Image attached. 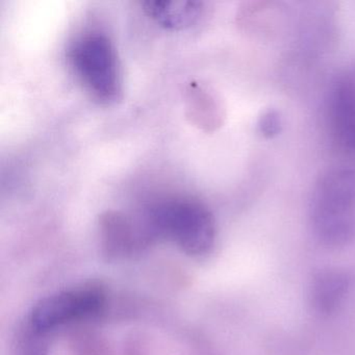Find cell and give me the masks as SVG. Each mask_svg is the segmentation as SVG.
I'll use <instances>...</instances> for the list:
<instances>
[{
	"label": "cell",
	"mask_w": 355,
	"mask_h": 355,
	"mask_svg": "<svg viewBox=\"0 0 355 355\" xmlns=\"http://www.w3.org/2000/svg\"><path fill=\"white\" fill-rule=\"evenodd\" d=\"M329 114L338 144L355 157V80H338L330 93Z\"/></svg>",
	"instance_id": "5b68a950"
},
{
	"label": "cell",
	"mask_w": 355,
	"mask_h": 355,
	"mask_svg": "<svg viewBox=\"0 0 355 355\" xmlns=\"http://www.w3.org/2000/svg\"><path fill=\"white\" fill-rule=\"evenodd\" d=\"M68 60L85 88L103 105L117 103L122 94L121 74L115 47L103 33L78 37L68 51Z\"/></svg>",
	"instance_id": "3957f363"
},
{
	"label": "cell",
	"mask_w": 355,
	"mask_h": 355,
	"mask_svg": "<svg viewBox=\"0 0 355 355\" xmlns=\"http://www.w3.org/2000/svg\"><path fill=\"white\" fill-rule=\"evenodd\" d=\"M350 288V278L345 272L328 270L313 280L311 300L315 311L329 313L343 302Z\"/></svg>",
	"instance_id": "52a82bcc"
},
{
	"label": "cell",
	"mask_w": 355,
	"mask_h": 355,
	"mask_svg": "<svg viewBox=\"0 0 355 355\" xmlns=\"http://www.w3.org/2000/svg\"><path fill=\"white\" fill-rule=\"evenodd\" d=\"M105 296L94 286L66 291L41 300L28 318L26 334L46 338L62 326L94 318L103 311Z\"/></svg>",
	"instance_id": "277c9868"
},
{
	"label": "cell",
	"mask_w": 355,
	"mask_h": 355,
	"mask_svg": "<svg viewBox=\"0 0 355 355\" xmlns=\"http://www.w3.org/2000/svg\"><path fill=\"white\" fill-rule=\"evenodd\" d=\"M257 128H259V132L266 138H273L282 130V116L276 110H267L259 117Z\"/></svg>",
	"instance_id": "ba28073f"
},
{
	"label": "cell",
	"mask_w": 355,
	"mask_h": 355,
	"mask_svg": "<svg viewBox=\"0 0 355 355\" xmlns=\"http://www.w3.org/2000/svg\"><path fill=\"white\" fill-rule=\"evenodd\" d=\"M309 209L311 227L323 244H347L355 232L354 170L336 167L322 174L313 188Z\"/></svg>",
	"instance_id": "7a4b0ae2"
},
{
	"label": "cell",
	"mask_w": 355,
	"mask_h": 355,
	"mask_svg": "<svg viewBox=\"0 0 355 355\" xmlns=\"http://www.w3.org/2000/svg\"><path fill=\"white\" fill-rule=\"evenodd\" d=\"M145 248L167 239L191 255H205L215 244V220L198 201L169 199L149 207L135 221Z\"/></svg>",
	"instance_id": "6da1fadb"
},
{
	"label": "cell",
	"mask_w": 355,
	"mask_h": 355,
	"mask_svg": "<svg viewBox=\"0 0 355 355\" xmlns=\"http://www.w3.org/2000/svg\"><path fill=\"white\" fill-rule=\"evenodd\" d=\"M144 12L157 24L168 30H184L198 21L202 3L178 0H148L143 3Z\"/></svg>",
	"instance_id": "8992f818"
}]
</instances>
